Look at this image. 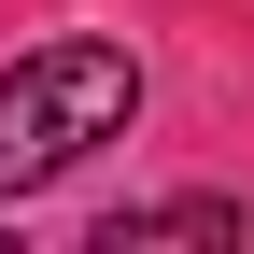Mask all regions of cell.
<instances>
[{"mask_svg":"<svg viewBox=\"0 0 254 254\" xmlns=\"http://www.w3.org/2000/svg\"><path fill=\"white\" fill-rule=\"evenodd\" d=\"M141 240H240V198H141L99 226V254H141Z\"/></svg>","mask_w":254,"mask_h":254,"instance_id":"cell-2","label":"cell"},{"mask_svg":"<svg viewBox=\"0 0 254 254\" xmlns=\"http://www.w3.org/2000/svg\"><path fill=\"white\" fill-rule=\"evenodd\" d=\"M127 113H141V57L127 43H99V28L28 43L0 71V198H43L57 170H85L99 141H127Z\"/></svg>","mask_w":254,"mask_h":254,"instance_id":"cell-1","label":"cell"}]
</instances>
